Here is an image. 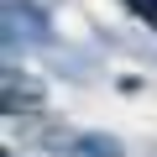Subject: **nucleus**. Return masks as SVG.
Masks as SVG:
<instances>
[{"instance_id": "obj_2", "label": "nucleus", "mask_w": 157, "mask_h": 157, "mask_svg": "<svg viewBox=\"0 0 157 157\" xmlns=\"http://www.w3.org/2000/svg\"><path fill=\"white\" fill-rule=\"evenodd\" d=\"M73 157H121V147L110 136H78L73 141Z\"/></svg>"}, {"instance_id": "obj_4", "label": "nucleus", "mask_w": 157, "mask_h": 157, "mask_svg": "<svg viewBox=\"0 0 157 157\" xmlns=\"http://www.w3.org/2000/svg\"><path fill=\"white\" fill-rule=\"evenodd\" d=\"M6 157H16V152H6Z\"/></svg>"}, {"instance_id": "obj_3", "label": "nucleus", "mask_w": 157, "mask_h": 157, "mask_svg": "<svg viewBox=\"0 0 157 157\" xmlns=\"http://www.w3.org/2000/svg\"><path fill=\"white\" fill-rule=\"evenodd\" d=\"M131 6V16H141L147 26H157V0H126Z\"/></svg>"}, {"instance_id": "obj_1", "label": "nucleus", "mask_w": 157, "mask_h": 157, "mask_svg": "<svg viewBox=\"0 0 157 157\" xmlns=\"http://www.w3.org/2000/svg\"><path fill=\"white\" fill-rule=\"evenodd\" d=\"M42 84H37V78L32 73H16V68H6V100H0V105H6V115H16V110H42Z\"/></svg>"}]
</instances>
